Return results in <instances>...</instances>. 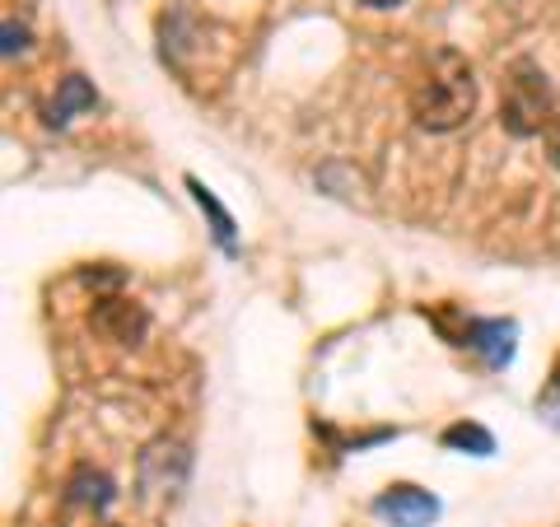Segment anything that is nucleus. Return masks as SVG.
<instances>
[{"mask_svg": "<svg viewBox=\"0 0 560 527\" xmlns=\"http://www.w3.org/2000/svg\"><path fill=\"white\" fill-rule=\"evenodd\" d=\"M187 187H191V197H197V206L206 210V215H210V220H215V238L224 243V248H234V220H230V215H224V206H220L215 197H210V191H206V187H201L197 178H191Z\"/></svg>", "mask_w": 560, "mask_h": 527, "instance_id": "nucleus-8", "label": "nucleus"}, {"mask_svg": "<svg viewBox=\"0 0 560 527\" xmlns=\"http://www.w3.org/2000/svg\"><path fill=\"white\" fill-rule=\"evenodd\" d=\"M145 308H136L131 298H103V304L94 308V331L98 337H108L117 346H136L140 337H145Z\"/></svg>", "mask_w": 560, "mask_h": 527, "instance_id": "nucleus-3", "label": "nucleus"}, {"mask_svg": "<svg viewBox=\"0 0 560 527\" xmlns=\"http://www.w3.org/2000/svg\"><path fill=\"white\" fill-rule=\"evenodd\" d=\"M98 103V94L84 84V75H66L61 80V94H57V103H51V121L57 127H66L70 121V113H80V108H94Z\"/></svg>", "mask_w": 560, "mask_h": 527, "instance_id": "nucleus-7", "label": "nucleus"}, {"mask_svg": "<svg viewBox=\"0 0 560 527\" xmlns=\"http://www.w3.org/2000/svg\"><path fill=\"white\" fill-rule=\"evenodd\" d=\"M66 500L70 504H90V508H108L113 504V481L103 477V471H94V467H80L75 477H70V485H66Z\"/></svg>", "mask_w": 560, "mask_h": 527, "instance_id": "nucleus-6", "label": "nucleus"}, {"mask_svg": "<svg viewBox=\"0 0 560 527\" xmlns=\"http://www.w3.org/2000/svg\"><path fill=\"white\" fill-rule=\"evenodd\" d=\"M477 113V70L463 51L434 47L411 75V117L420 131H458Z\"/></svg>", "mask_w": 560, "mask_h": 527, "instance_id": "nucleus-1", "label": "nucleus"}, {"mask_svg": "<svg viewBox=\"0 0 560 527\" xmlns=\"http://www.w3.org/2000/svg\"><path fill=\"white\" fill-rule=\"evenodd\" d=\"M360 5H364V10H397L401 0H360Z\"/></svg>", "mask_w": 560, "mask_h": 527, "instance_id": "nucleus-12", "label": "nucleus"}, {"mask_svg": "<svg viewBox=\"0 0 560 527\" xmlns=\"http://www.w3.org/2000/svg\"><path fill=\"white\" fill-rule=\"evenodd\" d=\"M463 346L481 350L490 364H510V355H514V323H467Z\"/></svg>", "mask_w": 560, "mask_h": 527, "instance_id": "nucleus-5", "label": "nucleus"}, {"mask_svg": "<svg viewBox=\"0 0 560 527\" xmlns=\"http://www.w3.org/2000/svg\"><path fill=\"white\" fill-rule=\"evenodd\" d=\"M444 444L448 448H471L477 458H486V453L495 448V438H490L481 425H453V430H444Z\"/></svg>", "mask_w": 560, "mask_h": 527, "instance_id": "nucleus-9", "label": "nucleus"}, {"mask_svg": "<svg viewBox=\"0 0 560 527\" xmlns=\"http://www.w3.org/2000/svg\"><path fill=\"white\" fill-rule=\"evenodd\" d=\"M24 38H28V33H24V28H14V20H5V57H14V51H24V47H28Z\"/></svg>", "mask_w": 560, "mask_h": 527, "instance_id": "nucleus-11", "label": "nucleus"}, {"mask_svg": "<svg viewBox=\"0 0 560 527\" xmlns=\"http://www.w3.org/2000/svg\"><path fill=\"white\" fill-rule=\"evenodd\" d=\"M378 514L393 518V527H430L434 514H440V504L416 485H393L388 495H378Z\"/></svg>", "mask_w": 560, "mask_h": 527, "instance_id": "nucleus-4", "label": "nucleus"}, {"mask_svg": "<svg viewBox=\"0 0 560 527\" xmlns=\"http://www.w3.org/2000/svg\"><path fill=\"white\" fill-rule=\"evenodd\" d=\"M541 145H547V160H551V168L560 173V117L547 127V136H541Z\"/></svg>", "mask_w": 560, "mask_h": 527, "instance_id": "nucleus-10", "label": "nucleus"}, {"mask_svg": "<svg viewBox=\"0 0 560 527\" xmlns=\"http://www.w3.org/2000/svg\"><path fill=\"white\" fill-rule=\"evenodd\" d=\"M556 90L547 80V70L537 61H514L510 75H504V98H500V127L528 140V136H547V127L556 121Z\"/></svg>", "mask_w": 560, "mask_h": 527, "instance_id": "nucleus-2", "label": "nucleus"}]
</instances>
